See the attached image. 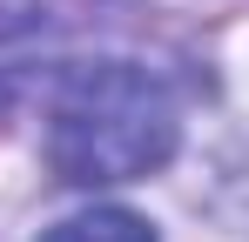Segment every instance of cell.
<instances>
[{"mask_svg": "<svg viewBox=\"0 0 249 242\" xmlns=\"http://www.w3.org/2000/svg\"><path fill=\"white\" fill-rule=\"evenodd\" d=\"M175 94L135 61H94L74 68L54 121H47V161L74 189H108V182H142L175 155Z\"/></svg>", "mask_w": 249, "mask_h": 242, "instance_id": "6da1fadb", "label": "cell"}, {"mask_svg": "<svg viewBox=\"0 0 249 242\" xmlns=\"http://www.w3.org/2000/svg\"><path fill=\"white\" fill-rule=\"evenodd\" d=\"M41 242H155V229L128 208H88V215H68L54 222Z\"/></svg>", "mask_w": 249, "mask_h": 242, "instance_id": "7a4b0ae2", "label": "cell"}]
</instances>
